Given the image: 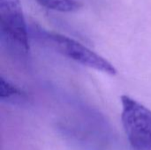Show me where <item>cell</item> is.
Listing matches in <instances>:
<instances>
[{
  "label": "cell",
  "instance_id": "6da1fadb",
  "mask_svg": "<svg viewBox=\"0 0 151 150\" xmlns=\"http://www.w3.org/2000/svg\"><path fill=\"white\" fill-rule=\"evenodd\" d=\"M31 34L41 44L62 56L111 75L117 73V70L111 63L72 38L35 26L31 27Z\"/></svg>",
  "mask_w": 151,
  "mask_h": 150
},
{
  "label": "cell",
  "instance_id": "7a4b0ae2",
  "mask_svg": "<svg viewBox=\"0 0 151 150\" xmlns=\"http://www.w3.org/2000/svg\"><path fill=\"white\" fill-rule=\"evenodd\" d=\"M121 119L132 150H151V111L134 99L121 96Z\"/></svg>",
  "mask_w": 151,
  "mask_h": 150
},
{
  "label": "cell",
  "instance_id": "3957f363",
  "mask_svg": "<svg viewBox=\"0 0 151 150\" xmlns=\"http://www.w3.org/2000/svg\"><path fill=\"white\" fill-rule=\"evenodd\" d=\"M0 32L7 43L25 53L29 50L28 29L19 0H0Z\"/></svg>",
  "mask_w": 151,
  "mask_h": 150
},
{
  "label": "cell",
  "instance_id": "277c9868",
  "mask_svg": "<svg viewBox=\"0 0 151 150\" xmlns=\"http://www.w3.org/2000/svg\"><path fill=\"white\" fill-rule=\"evenodd\" d=\"M41 5L59 12H73L80 10L81 4L79 0H36Z\"/></svg>",
  "mask_w": 151,
  "mask_h": 150
},
{
  "label": "cell",
  "instance_id": "5b68a950",
  "mask_svg": "<svg viewBox=\"0 0 151 150\" xmlns=\"http://www.w3.org/2000/svg\"><path fill=\"white\" fill-rule=\"evenodd\" d=\"M26 96L25 92H23L20 88L11 83L9 80L4 78H0V98L4 99H12L21 97L24 98Z\"/></svg>",
  "mask_w": 151,
  "mask_h": 150
}]
</instances>
